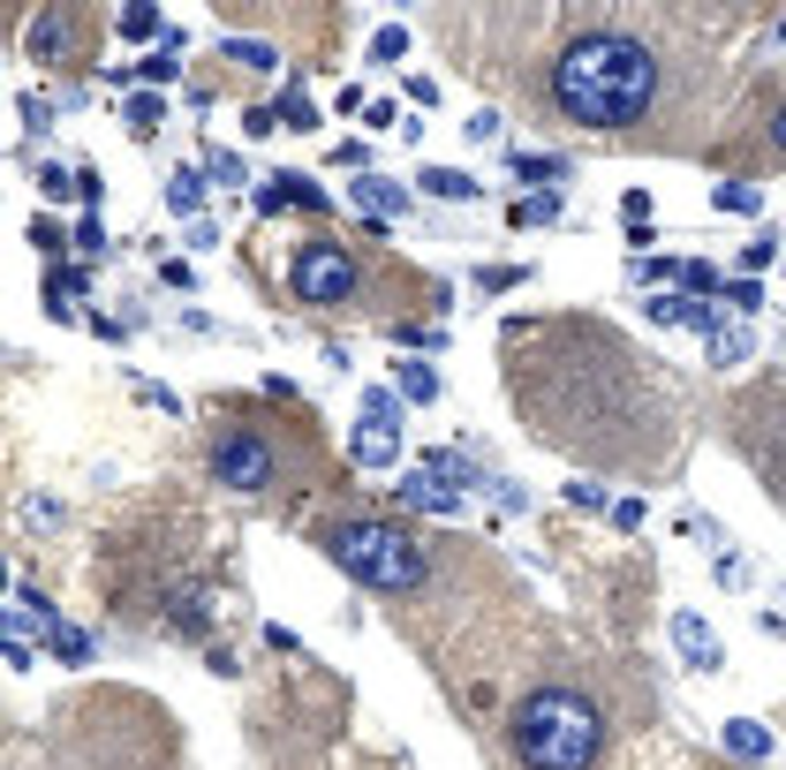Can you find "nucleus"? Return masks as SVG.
I'll use <instances>...</instances> for the list:
<instances>
[{"mask_svg":"<svg viewBox=\"0 0 786 770\" xmlns=\"http://www.w3.org/2000/svg\"><path fill=\"white\" fill-rule=\"evenodd\" d=\"M552 106L575 128H628L658 106V45L628 31H582L552 61Z\"/></svg>","mask_w":786,"mask_h":770,"instance_id":"f257e3e1","label":"nucleus"},{"mask_svg":"<svg viewBox=\"0 0 786 770\" xmlns=\"http://www.w3.org/2000/svg\"><path fill=\"white\" fill-rule=\"evenodd\" d=\"M507 740H515V756L529 770H590L606 726H598V710L575 687H537V695H523V710L507 718Z\"/></svg>","mask_w":786,"mask_h":770,"instance_id":"f03ea898","label":"nucleus"},{"mask_svg":"<svg viewBox=\"0 0 786 770\" xmlns=\"http://www.w3.org/2000/svg\"><path fill=\"white\" fill-rule=\"evenodd\" d=\"M318 552L333 559L349 582L379 590V597H408V590H424V574H432V559L416 552V537L393 529V521H325V529H318Z\"/></svg>","mask_w":786,"mask_h":770,"instance_id":"7ed1b4c3","label":"nucleus"},{"mask_svg":"<svg viewBox=\"0 0 786 770\" xmlns=\"http://www.w3.org/2000/svg\"><path fill=\"white\" fill-rule=\"evenodd\" d=\"M213 476L235 483V491H272L288 476V461H280V446L258 424H219L213 430Z\"/></svg>","mask_w":786,"mask_h":770,"instance_id":"20e7f679","label":"nucleus"},{"mask_svg":"<svg viewBox=\"0 0 786 770\" xmlns=\"http://www.w3.org/2000/svg\"><path fill=\"white\" fill-rule=\"evenodd\" d=\"M355 288H363V272H355V257L341 242H325V235L303 242V257H296V295L333 310V302H355Z\"/></svg>","mask_w":786,"mask_h":770,"instance_id":"39448f33","label":"nucleus"},{"mask_svg":"<svg viewBox=\"0 0 786 770\" xmlns=\"http://www.w3.org/2000/svg\"><path fill=\"white\" fill-rule=\"evenodd\" d=\"M355 454H363L371 469H386L393 454H401V400H393L386 385H371V393H363V430H355Z\"/></svg>","mask_w":786,"mask_h":770,"instance_id":"423d86ee","label":"nucleus"},{"mask_svg":"<svg viewBox=\"0 0 786 770\" xmlns=\"http://www.w3.org/2000/svg\"><path fill=\"white\" fill-rule=\"evenodd\" d=\"M673 642L689 649V665H696V673H711V665H718V635L703 627L696 612H673Z\"/></svg>","mask_w":786,"mask_h":770,"instance_id":"0eeeda50","label":"nucleus"},{"mask_svg":"<svg viewBox=\"0 0 786 770\" xmlns=\"http://www.w3.org/2000/svg\"><path fill=\"white\" fill-rule=\"evenodd\" d=\"M355 205H363V212H379V219H393L401 205H408V197L393 189L386 174H355Z\"/></svg>","mask_w":786,"mask_h":770,"instance_id":"6e6552de","label":"nucleus"},{"mask_svg":"<svg viewBox=\"0 0 786 770\" xmlns=\"http://www.w3.org/2000/svg\"><path fill=\"white\" fill-rule=\"evenodd\" d=\"M560 174H568V159H560V152H552V159H545V152H523V159H515V181H529V189H552V197H560Z\"/></svg>","mask_w":786,"mask_h":770,"instance_id":"1a4fd4ad","label":"nucleus"},{"mask_svg":"<svg viewBox=\"0 0 786 770\" xmlns=\"http://www.w3.org/2000/svg\"><path fill=\"white\" fill-rule=\"evenodd\" d=\"M424 197H446V205H469V197H477V174H462V167H432V174H424Z\"/></svg>","mask_w":786,"mask_h":770,"instance_id":"9d476101","label":"nucleus"},{"mask_svg":"<svg viewBox=\"0 0 786 770\" xmlns=\"http://www.w3.org/2000/svg\"><path fill=\"white\" fill-rule=\"evenodd\" d=\"M167 205H175L182 219H197V205H205V174H197V167H175V181H167Z\"/></svg>","mask_w":786,"mask_h":770,"instance_id":"9b49d317","label":"nucleus"},{"mask_svg":"<svg viewBox=\"0 0 786 770\" xmlns=\"http://www.w3.org/2000/svg\"><path fill=\"white\" fill-rule=\"evenodd\" d=\"M272 189H280V205H303L310 219L325 212V189H318V181H303V174H280V181H272Z\"/></svg>","mask_w":786,"mask_h":770,"instance_id":"f8f14e48","label":"nucleus"},{"mask_svg":"<svg viewBox=\"0 0 786 770\" xmlns=\"http://www.w3.org/2000/svg\"><path fill=\"white\" fill-rule=\"evenodd\" d=\"M726 748L756 763V756H772V732H764V726H748V718H734V726H726Z\"/></svg>","mask_w":786,"mask_h":770,"instance_id":"ddd939ff","label":"nucleus"},{"mask_svg":"<svg viewBox=\"0 0 786 770\" xmlns=\"http://www.w3.org/2000/svg\"><path fill=\"white\" fill-rule=\"evenodd\" d=\"M651 318H658V325H711V310H703V302H673V295H658Z\"/></svg>","mask_w":786,"mask_h":770,"instance_id":"4468645a","label":"nucleus"},{"mask_svg":"<svg viewBox=\"0 0 786 770\" xmlns=\"http://www.w3.org/2000/svg\"><path fill=\"white\" fill-rule=\"evenodd\" d=\"M219 53H227L235 69H272V61H280V53H272V45H265V39H227V45H219Z\"/></svg>","mask_w":786,"mask_h":770,"instance_id":"2eb2a0df","label":"nucleus"},{"mask_svg":"<svg viewBox=\"0 0 786 770\" xmlns=\"http://www.w3.org/2000/svg\"><path fill=\"white\" fill-rule=\"evenodd\" d=\"M424 476H446V491H454V483H477V469H469L462 454H424Z\"/></svg>","mask_w":786,"mask_h":770,"instance_id":"dca6fc26","label":"nucleus"},{"mask_svg":"<svg viewBox=\"0 0 786 770\" xmlns=\"http://www.w3.org/2000/svg\"><path fill=\"white\" fill-rule=\"evenodd\" d=\"M401 499H408V507H432V513H454V491H446V483H401Z\"/></svg>","mask_w":786,"mask_h":770,"instance_id":"f3484780","label":"nucleus"},{"mask_svg":"<svg viewBox=\"0 0 786 770\" xmlns=\"http://www.w3.org/2000/svg\"><path fill=\"white\" fill-rule=\"evenodd\" d=\"M560 219V197H523L515 205V227H552Z\"/></svg>","mask_w":786,"mask_h":770,"instance_id":"a211bd4d","label":"nucleus"},{"mask_svg":"<svg viewBox=\"0 0 786 770\" xmlns=\"http://www.w3.org/2000/svg\"><path fill=\"white\" fill-rule=\"evenodd\" d=\"M718 212H756V181H718Z\"/></svg>","mask_w":786,"mask_h":770,"instance_id":"6ab92c4d","label":"nucleus"},{"mask_svg":"<svg viewBox=\"0 0 786 770\" xmlns=\"http://www.w3.org/2000/svg\"><path fill=\"white\" fill-rule=\"evenodd\" d=\"M401 393H408V400H438V378L424 363H401Z\"/></svg>","mask_w":786,"mask_h":770,"instance_id":"aec40b11","label":"nucleus"},{"mask_svg":"<svg viewBox=\"0 0 786 770\" xmlns=\"http://www.w3.org/2000/svg\"><path fill=\"white\" fill-rule=\"evenodd\" d=\"M280 122H288V128H318V106H310V91H288V98H280Z\"/></svg>","mask_w":786,"mask_h":770,"instance_id":"412c9836","label":"nucleus"},{"mask_svg":"<svg viewBox=\"0 0 786 770\" xmlns=\"http://www.w3.org/2000/svg\"><path fill=\"white\" fill-rule=\"evenodd\" d=\"M130 128H136V136L159 128V98H152V91H136V98H130Z\"/></svg>","mask_w":786,"mask_h":770,"instance_id":"4be33fe9","label":"nucleus"},{"mask_svg":"<svg viewBox=\"0 0 786 770\" xmlns=\"http://www.w3.org/2000/svg\"><path fill=\"white\" fill-rule=\"evenodd\" d=\"M175 53H144V61H136V76H144V84H175Z\"/></svg>","mask_w":786,"mask_h":770,"instance_id":"5701e85b","label":"nucleus"},{"mask_svg":"<svg viewBox=\"0 0 786 770\" xmlns=\"http://www.w3.org/2000/svg\"><path fill=\"white\" fill-rule=\"evenodd\" d=\"M401 53H408V31H393V23H386V31H379V39H371V61H386V69H393V61H401Z\"/></svg>","mask_w":786,"mask_h":770,"instance_id":"b1692460","label":"nucleus"},{"mask_svg":"<svg viewBox=\"0 0 786 770\" xmlns=\"http://www.w3.org/2000/svg\"><path fill=\"white\" fill-rule=\"evenodd\" d=\"M53 657H69V665H84V657H91V642L76 635V627H53Z\"/></svg>","mask_w":786,"mask_h":770,"instance_id":"393cba45","label":"nucleus"},{"mask_svg":"<svg viewBox=\"0 0 786 770\" xmlns=\"http://www.w3.org/2000/svg\"><path fill=\"white\" fill-rule=\"evenodd\" d=\"M711 355H718V363H742V355H748V333H742V325H734V333H711Z\"/></svg>","mask_w":786,"mask_h":770,"instance_id":"a878e982","label":"nucleus"},{"mask_svg":"<svg viewBox=\"0 0 786 770\" xmlns=\"http://www.w3.org/2000/svg\"><path fill=\"white\" fill-rule=\"evenodd\" d=\"M122 31H130V39H152V31H159V8H122Z\"/></svg>","mask_w":786,"mask_h":770,"instance_id":"bb28decb","label":"nucleus"},{"mask_svg":"<svg viewBox=\"0 0 786 770\" xmlns=\"http://www.w3.org/2000/svg\"><path fill=\"white\" fill-rule=\"evenodd\" d=\"M718 295L734 302V310H756V302H764V288H756V280H726V288H718Z\"/></svg>","mask_w":786,"mask_h":770,"instance_id":"cd10ccee","label":"nucleus"},{"mask_svg":"<svg viewBox=\"0 0 786 770\" xmlns=\"http://www.w3.org/2000/svg\"><path fill=\"white\" fill-rule=\"evenodd\" d=\"M523 280H529L523 264H499V272H492V264H484V288H523Z\"/></svg>","mask_w":786,"mask_h":770,"instance_id":"c85d7f7f","label":"nucleus"},{"mask_svg":"<svg viewBox=\"0 0 786 770\" xmlns=\"http://www.w3.org/2000/svg\"><path fill=\"white\" fill-rule=\"evenodd\" d=\"M635 280H681V264H665V257H643V264H635Z\"/></svg>","mask_w":786,"mask_h":770,"instance_id":"c756f323","label":"nucleus"},{"mask_svg":"<svg viewBox=\"0 0 786 770\" xmlns=\"http://www.w3.org/2000/svg\"><path fill=\"white\" fill-rule=\"evenodd\" d=\"M76 242H84V250L99 257V250H106V227H99V219H76Z\"/></svg>","mask_w":786,"mask_h":770,"instance_id":"7c9ffc66","label":"nucleus"},{"mask_svg":"<svg viewBox=\"0 0 786 770\" xmlns=\"http://www.w3.org/2000/svg\"><path fill=\"white\" fill-rule=\"evenodd\" d=\"M772 136H779V144H786V114H779V122H772Z\"/></svg>","mask_w":786,"mask_h":770,"instance_id":"2f4dec72","label":"nucleus"},{"mask_svg":"<svg viewBox=\"0 0 786 770\" xmlns=\"http://www.w3.org/2000/svg\"><path fill=\"white\" fill-rule=\"evenodd\" d=\"M779 483H786V446H779Z\"/></svg>","mask_w":786,"mask_h":770,"instance_id":"473e14b6","label":"nucleus"}]
</instances>
